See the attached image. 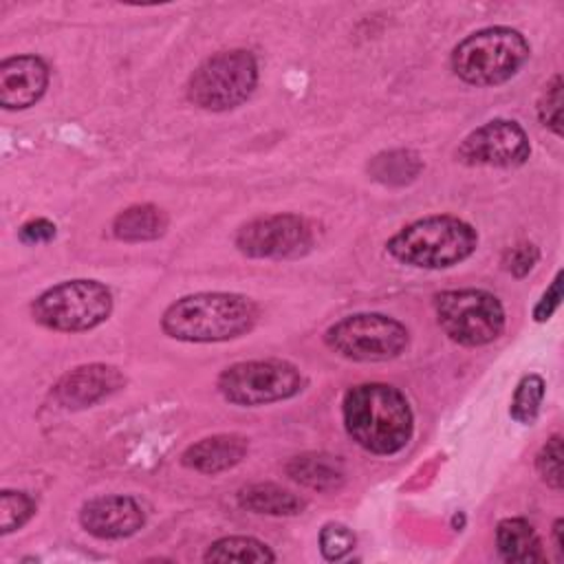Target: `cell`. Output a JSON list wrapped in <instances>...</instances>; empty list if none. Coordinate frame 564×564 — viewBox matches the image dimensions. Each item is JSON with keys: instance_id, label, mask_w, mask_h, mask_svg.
Masks as SVG:
<instances>
[{"instance_id": "24", "label": "cell", "mask_w": 564, "mask_h": 564, "mask_svg": "<svg viewBox=\"0 0 564 564\" xmlns=\"http://www.w3.org/2000/svg\"><path fill=\"white\" fill-rule=\"evenodd\" d=\"M562 77L553 75L551 82H546L540 99H538V119L544 128H549L553 134L562 137Z\"/></svg>"}, {"instance_id": "15", "label": "cell", "mask_w": 564, "mask_h": 564, "mask_svg": "<svg viewBox=\"0 0 564 564\" xmlns=\"http://www.w3.org/2000/svg\"><path fill=\"white\" fill-rule=\"evenodd\" d=\"M247 452H249V441L245 436L214 434V436H205V438L192 443L183 452L181 463L187 469L214 476V474L227 471V469L236 467L238 463H242Z\"/></svg>"}, {"instance_id": "8", "label": "cell", "mask_w": 564, "mask_h": 564, "mask_svg": "<svg viewBox=\"0 0 564 564\" xmlns=\"http://www.w3.org/2000/svg\"><path fill=\"white\" fill-rule=\"evenodd\" d=\"M324 344L350 361H390L408 350L410 330L383 313H355L330 324Z\"/></svg>"}, {"instance_id": "28", "label": "cell", "mask_w": 564, "mask_h": 564, "mask_svg": "<svg viewBox=\"0 0 564 564\" xmlns=\"http://www.w3.org/2000/svg\"><path fill=\"white\" fill-rule=\"evenodd\" d=\"M57 234L55 223H51L48 218H31L26 220L20 229H18V238L24 245H44L51 242Z\"/></svg>"}, {"instance_id": "20", "label": "cell", "mask_w": 564, "mask_h": 564, "mask_svg": "<svg viewBox=\"0 0 564 564\" xmlns=\"http://www.w3.org/2000/svg\"><path fill=\"white\" fill-rule=\"evenodd\" d=\"M425 163L414 150L397 148L379 152L368 163V174L372 181L390 187H403L419 178Z\"/></svg>"}, {"instance_id": "21", "label": "cell", "mask_w": 564, "mask_h": 564, "mask_svg": "<svg viewBox=\"0 0 564 564\" xmlns=\"http://www.w3.org/2000/svg\"><path fill=\"white\" fill-rule=\"evenodd\" d=\"M205 562H275V553L249 535H227L212 542L203 555Z\"/></svg>"}, {"instance_id": "3", "label": "cell", "mask_w": 564, "mask_h": 564, "mask_svg": "<svg viewBox=\"0 0 564 564\" xmlns=\"http://www.w3.org/2000/svg\"><path fill=\"white\" fill-rule=\"evenodd\" d=\"M478 247V231L449 214L423 216L401 227L388 242V253L414 269H449L467 260Z\"/></svg>"}, {"instance_id": "4", "label": "cell", "mask_w": 564, "mask_h": 564, "mask_svg": "<svg viewBox=\"0 0 564 564\" xmlns=\"http://www.w3.org/2000/svg\"><path fill=\"white\" fill-rule=\"evenodd\" d=\"M531 46L511 26H487L463 37L449 57L452 70L469 86H500L527 64Z\"/></svg>"}, {"instance_id": "30", "label": "cell", "mask_w": 564, "mask_h": 564, "mask_svg": "<svg viewBox=\"0 0 564 564\" xmlns=\"http://www.w3.org/2000/svg\"><path fill=\"white\" fill-rule=\"evenodd\" d=\"M562 531H564V520H562V518H557V520L553 522V540H555V549H557L560 557H562V553H564V544H562Z\"/></svg>"}, {"instance_id": "12", "label": "cell", "mask_w": 564, "mask_h": 564, "mask_svg": "<svg viewBox=\"0 0 564 564\" xmlns=\"http://www.w3.org/2000/svg\"><path fill=\"white\" fill-rule=\"evenodd\" d=\"M126 386V375L110 364H84L64 372L51 394L66 410L90 408Z\"/></svg>"}, {"instance_id": "19", "label": "cell", "mask_w": 564, "mask_h": 564, "mask_svg": "<svg viewBox=\"0 0 564 564\" xmlns=\"http://www.w3.org/2000/svg\"><path fill=\"white\" fill-rule=\"evenodd\" d=\"M167 214L152 205L139 203L121 209L112 218V236L123 242H150L167 231Z\"/></svg>"}, {"instance_id": "29", "label": "cell", "mask_w": 564, "mask_h": 564, "mask_svg": "<svg viewBox=\"0 0 564 564\" xmlns=\"http://www.w3.org/2000/svg\"><path fill=\"white\" fill-rule=\"evenodd\" d=\"M560 302H562V271L555 273L551 286H549V289L542 293V297L538 300V304H535V308H533V319H535V322H546V319H551V315L557 311Z\"/></svg>"}, {"instance_id": "1", "label": "cell", "mask_w": 564, "mask_h": 564, "mask_svg": "<svg viewBox=\"0 0 564 564\" xmlns=\"http://www.w3.org/2000/svg\"><path fill=\"white\" fill-rule=\"evenodd\" d=\"M341 416L348 436L370 454H399L414 434V414L408 397L381 381L357 383L346 390Z\"/></svg>"}, {"instance_id": "22", "label": "cell", "mask_w": 564, "mask_h": 564, "mask_svg": "<svg viewBox=\"0 0 564 564\" xmlns=\"http://www.w3.org/2000/svg\"><path fill=\"white\" fill-rule=\"evenodd\" d=\"M544 379L540 375H524L513 390L509 414L513 421L522 425H531L542 408L544 401Z\"/></svg>"}, {"instance_id": "13", "label": "cell", "mask_w": 564, "mask_h": 564, "mask_svg": "<svg viewBox=\"0 0 564 564\" xmlns=\"http://www.w3.org/2000/svg\"><path fill=\"white\" fill-rule=\"evenodd\" d=\"M79 524L99 540H123L143 529L145 511L132 496H97L82 505Z\"/></svg>"}, {"instance_id": "14", "label": "cell", "mask_w": 564, "mask_h": 564, "mask_svg": "<svg viewBox=\"0 0 564 564\" xmlns=\"http://www.w3.org/2000/svg\"><path fill=\"white\" fill-rule=\"evenodd\" d=\"M51 70L37 55H13L0 64V106L24 110L35 106L48 88Z\"/></svg>"}, {"instance_id": "5", "label": "cell", "mask_w": 564, "mask_h": 564, "mask_svg": "<svg viewBox=\"0 0 564 564\" xmlns=\"http://www.w3.org/2000/svg\"><path fill=\"white\" fill-rule=\"evenodd\" d=\"M258 86V59L247 48L218 51L203 59L187 82V99L212 112L245 104Z\"/></svg>"}, {"instance_id": "27", "label": "cell", "mask_w": 564, "mask_h": 564, "mask_svg": "<svg viewBox=\"0 0 564 564\" xmlns=\"http://www.w3.org/2000/svg\"><path fill=\"white\" fill-rule=\"evenodd\" d=\"M540 260V249L533 242H518L502 253V269L513 278H524Z\"/></svg>"}, {"instance_id": "25", "label": "cell", "mask_w": 564, "mask_h": 564, "mask_svg": "<svg viewBox=\"0 0 564 564\" xmlns=\"http://www.w3.org/2000/svg\"><path fill=\"white\" fill-rule=\"evenodd\" d=\"M535 469L542 478V482H546L551 489L560 491L562 489V436L553 434L538 452L535 456Z\"/></svg>"}, {"instance_id": "11", "label": "cell", "mask_w": 564, "mask_h": 564, "mask_svg": "<svg viewBox=\"0 0 564 564\" xmlns=\"http://www.w3.org/2000/svg\"><path fill=\"white\" fill-rule=\"evenodd\" d=\"M531 156L527 130L513 119H491L474 128L458 145L456 159L465 165L518 167Z\"/></svg>"}, {"instance_id": "18", "label": "cell", "mask_w": 564, "mask_h": 564, "mask_svg": "<svg viewBox=\"0 0 564 564\" xmlns=\"http://www.w3.org/2000/svg\"><path fill=\"white\" fill-rule=\"evenodd\" d=\"M236 500L245 511L260 513V516H275V518L297 516L306 507L304 498H300L291 489L280 487L275 482L247 485L236 494Z\"/></svg>"}, {"instance_id": "2", "label": "cell", "mask_w": 564, "mask_h": 564, "mask_svg": "<svg viewBox=\"0 0 564 564\" xmlns=\"http://www.w3.org/2000/svg\"><path fill=\"white\" fill-rule=\"evenodd\" d=\"M258 317V304L242 293L203 291L172 302L161 315V328L178 341L214 344L247 335Z\"/></svg>"}, {"instance_id": "7", "label": "cell", "mask_w": 564, "mask_h": 564, "mask_svg": "<svg viewBox=\"0 0 564 564\" xmlns=\"http://www.w3.org/2000/svg\"><path fill=\"white\" fill-rule=\"evenodd\" d=\"M306 386L302 370L284 359H251L227 366L216 388L225 401L242 408L278 403L297 397Z\"/></svg>"}, {"instance_id": "17", "label": "cell", "mask_w": 564, "mask_h": 564, "mask_svg": "<svg viewBox=\"0 0 564 564\" xmlns=\"http://www.w3.org/2000/svg\"><path fill=\"white\" fill-rule=\"evenodd\" d=\"M496 546L509 564L544 562V549L535 529L524 518H505L496 527Z\"/></svg>"}, {"instance_id": "26", "label": "cell", "mask_w": 564, "mask_h": 564, "mask_svg": "<svg viewBox=\"0 0 564 564\" xmlns=\"http://www.w3.org/2000/svg\"><path fill=\"white\" fill-rule=\"evenodd\" d=\"M355 533L341 522H328L319 531V551L328 562L346 557L355 549Z\"/></svg>"}, {"instance_id": "16", "label": "cell", "mask_w": 564, "mask_h": 564, "mask_svg": "<svg viewBox=\"0 0 564 564\" xmlns=\"http://www.w3.org/2000/svg\"><path fill=\"white\" fill-rule=\"evenodd\" d=\"M286 474L291 480L315 491H335L346 480L341 458L324 452H306L293 456L286 463Z\"/></svg>"}, {"instance_id": "23", "label": "cell", "mask_w": 564, "mask_h": 564, "mask_svg": "<svg viewBox=\"0 0 564 564\" xmlns=\"http://www.w3.org/2000/svg\"><path fill=\"white\" fill-rule=\"evenodd\" d=\"M35 500L26 491L2 489L0 494V533L9 535L22 529L35 513Z\"/></svg>"}, {"instance_id": "6", "label": "cell", "mask_w": 564, "mask_h": 564, "mask_svg": "<svg viewBox=\"0 0 564 564\" xmlns=\"http://www.w3.org/2000/svg\"><path fill=\"white\" fill-rule=\"evenodd\" d=\"M112 313V293L99 280H66L42 291L31 302L33 319L57 333H84Z\"/></svg>"}, {"instance_id": "10", "label": "cell", "mask_w": 564, "mask_h": 564, "mask_svg": "<svg viewBox=\"0 0 564 564\" xmlns=\"http://www.w3.org/2000/svg\"><path fill=\"white\" fill-rule=\"evenodd\" d=\"M234 245L247 258L286 260L306 256L315 245V231L300 214H264L242 223Z\"/></svg>"}, {"instance_id": "9", "label": "cell", "mask_w": 564, "mask_h": 564, "mask_svg": "<svg viewBox=\"0 0 564 564\" xmlns=\"http://www.w3.org/2000/svg\"><path fill=\"white\" fill-rule=\"evenodd\" d=\"M434 311L443 333L460 346H487L505 330V308L485 289H449L434 297Z\"/></svg>"}]
</instances>
